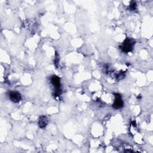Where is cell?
Returning a JSON list of instances; mask_svg holds the SVG:
<instances>
[{
    "label": "cell",
    "instance_id": "5b68a950",
    "mask_svg": "<svg viewBox=\"0 0 153 153\" xmlns=\"http://www.w3.org/2000/svg\"><path fill=\"white\" fill-rule=\"evenodd\" d=\"M48 118L44 116V115H41L39 117V120L38 121V124L41 128H44L46 127V126L48 125Z\"/></svg>",
    "mask_w": 153,
    "mask_h": 153
},
{
    "label": "cell",
    "instance_id": "3957f363",
    "mask_svg": "<svg viewBox=\"0 0 153 153\" xmlns=\"http://www.w3.org/2000/svg\"><path fill=\"white\" fill-rule=\"evenodd\" d=\"M115 99L112 104V108L115 109H120L124 106V102L121 98V96L118 93L114 94Z\"/></svg>",
    "mask_w": 153,
    "mask_h": 153
},
{
    "label": "cell",
    "instance_id": "8992f818",
    "mask_svg": "<svg viewBox=\"0 0 153 153\" xmlns=\"http://www.w3.org/2000/svg\"><path fill=\"white\" fill-rule=\"evenodd\" d=\"M125 76V72H121L120 73H118V74H117L116 75V78L117 80H121Z\"/></svg>",
    "mask_w": 153,
    "mask_h": 153
},
{
    "label": "cell",
    "instance_id": "52a82bcc",
    "mask_svg": "<svg viewBox=\"0 0 153 153\" xmlns=\"http://www.w3.org/2000/svg\"><path fill=\"white\" fill-rule=\"evenodd\" d=\"M136 8V4L135 3V2L134 1H131L130 2V4L129 5V9L130 10H134Z\"/></svg>",
    "mask_w": 153,
    "mask_h": 153
},
{
    "label": "cell",
    "instance_id": "7a4b0ae2",
    "mask_svg": "<svg viewBox=\"0 0 153 153\" xmlns=\"http://www.w3.org/2000/svg\"><path fill=\"white\" fill-rule=\"evenodd\" d=\"M50 81L55 88L54 96H59L62 93L61 91L62 90L60 88L61 83H60V78L57 75H52L50 78Z\"/></svg>",
    "mask_w": 153,
    "mask_h": 153
},
{
    "label": "cell",
    "instance_id": "277c9868",
    "mask_svg": "<svg viewBox=\"0 0 153 153\" xmlns=\"http://www.w3.org/2000/svg\"><path fill=\"white\" fill-rule=\"evenodd\" d=\"M9 99L14 103H18L21 100L22 96L17 91H11L9 93Z\"/></svg>",
    "mask_w": 153,
    "mask_h": 153
},
{
    "label": "cell",
    "instance_id": "6da1fadb",
    "mask_svg": "<svg viewBox=\"0 0 153 153\" xmlns=\"http://www.w3.org/2000/svg\"><path fill=\"white\" fill-rule=\"evenodd\" d=\"M134 44L135 41L133 39L127 38L123 41L120 48L123 52L127 53L133 50Z\"/></svg>",
    "mask_w": 153,
    "mask_h": 153
}]
</instances>
